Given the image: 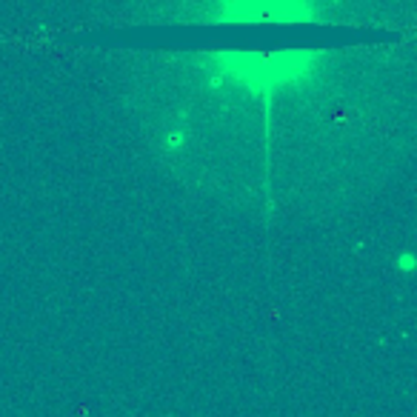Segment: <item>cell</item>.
<instances>
[{
    "label": "cell",
    "mask_w": 417,
    "mask_h": 417,
    "mask_svg": "<svg viewBox=\"0 0 417 417\" xmlns=\"http://www.w3.org/2000/svg\"><path fill=\"white\" fill-rule=\"evenodd\" d=\"M397 263H400L403 272H411V266H414V257H411V255H403L400 260H397Z\"/></svg>",
    "instance_id": "6da1fadb"
}]
</instances>
